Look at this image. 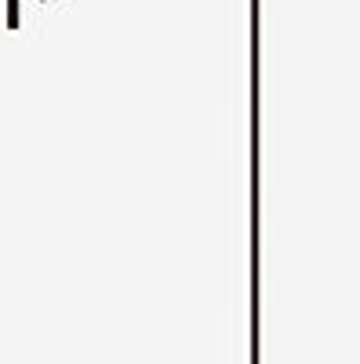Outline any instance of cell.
Returning a JSON list of instances; mask_svg holds the SVG:
<instances>
[{
  "mask_svg": "<svg viewBox=\"0 0 360 364\" xmlns=\"http://www.w3.org/2000/svg\"><path fill=\"white\" fill-rule=\"evenodd\" d=\"M4 26H8V29H18V26H22V15H18V0H8V15H4Z\"/></svg>",
  "mask_w": 360,
  "mask_h": 364,
  "instance_id": "6da1fadb",
  "label": "cell"
},
{
  "mask_svg": "<svg viewBox=\"0 0 360 364\" xmlns=\"http://www.w3.org/2000/svg\"><path fill=\"white\" fill-rule=\"evenodd\" d=\"M40 4H44V0H40Z\"/></svg>",
  "mask_w": 360,
  "mask_h": 364,
  "instance_id": "7a4b0ae2",
  "label": "cell"
}]
</instances>
